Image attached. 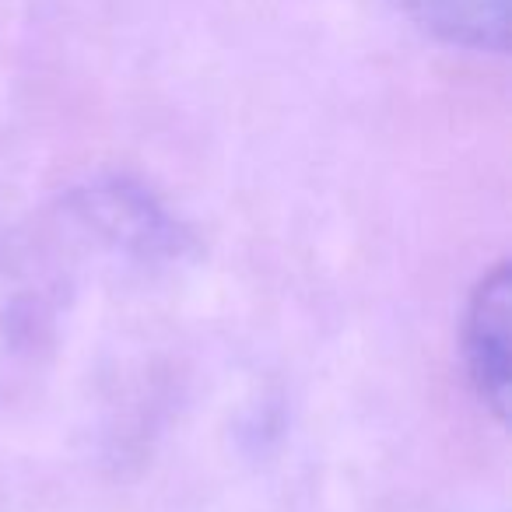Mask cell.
<instances>
[{"instance_id":"obj_1","label":"cell","mask_w":512,"mask_h":512,"mask_svg":"<svg viewBox=\"0 0 512 512\" xmlns=\"http://www.w3.org/2000/svg\"><path fill=\"white\" fill-rule=\"evenodd\" d=\"M509 323L512 281L509 264H498L481 278L463 316V358L481 400L505 418L509 414Z\"/></svg>"},{"instance_id":"obj_2","label":"cell","mask_w":512,"mask_h":512,"mask_svg":"<svg viewBox=\"0 0 512 512\" xmlns=\"http://www.w3.org/2000/svg\"><path fill=\"white\" fill-rule=\"evenodd\" d=\"M400 8L449 46L477 53L509 46V0H400Z\"/></svg>"},{"instance_id":"obj_3","label":"cell","mask_w":512,"mask_h":512,"mask_svg":"<svg viewBox=\"0 0 512 512\" xmlns=\"http://www.w3.org/2000/svg\"><path fill=\"white\" fill-rule=\"evenodd\" d=\"M92 214H99L102 228L116 239H123L127 246H134L137 253H179V228L172 225V218L141 190L130 183H106L99 190H92L88 200Z\"/></svg>"}]
</instances>
